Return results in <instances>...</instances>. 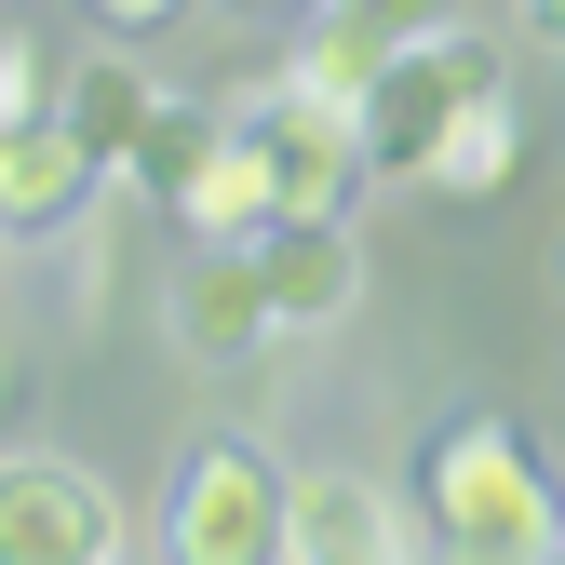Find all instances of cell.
<instances>
[{
	"mask_svg": "<svg viewBox=\"0 0 565 565\" xmlns=\"http://www.w3.org/2000/svg\"><path fill=\"white\" fill-rule=\"evenodd\" d=\"M417 512H431V552H471V565H539L565 539V499L512 417H458L431 445V471H417Z\"/></svg>",
	"mask_w": 565,
	"mask_h": 565,
	"instance_id": "cell-1",
	"label": "cell"
},
{
	"mask_svg": "<svg viewBox=\"0 0 565 565\" xmlns=\"http://www.w3.org/2000/svg\"><path fill=\"white\" fill-rule=\"evenodd\" d=\"M471 95H512V41H484V28H417V41H391V67L364 82V162L377 175H431V149L458 135V108Z\"/></svg>",
	"mask_w": 565,
	"mask_h": 565,
	"instance_id": "cell-2",
	"label": "cell"
},
{
	"mask_svg": "<svg viewBox=\"0 0 565 565\" xmlns=\"http://www.w3.org/2000/svg\"><path fill=\"white\" fill-rule=\"evenodd\" d=\"M282 499H297V471L243 431H216L162 484V552L175 565H282Z\"/></svg>",
	"mask_w": 565,
	"mask_h": 565,
	"instance_id": "cell-3",
	"label": "cell"
},
{
	"mask_svg": "<svg viewBox=\"0 0 565 565\" xmlns=\"http://www.w3.org/2000/svg\"><path fill=\"white\" fill-rule=\"evenodd\" d=\"M108 552H135V525L82 458H0V565H108Z\"/></svg>",
	"mask_w": 565,
	"mask_h": 565,
	"instance_id": "cell-4",
	"label": "cell"
},
{
	"mask_svg": "<svg viewBox=\"0 0 565 565\" xmlns=\"http://www.w3.org/2000/svg\"><path fill=\"white\" fill-rule=\"evenodd\" d=\"M269 337H282L269 256L256 243H189V269H175V350L189 364H256Z\"/></svg>",
	"mask_w": 565,
	"mask_h": 565,
	"instance_id": "cell-5",
	"label": "cell"
},
{
	"mask_svg": "<svg viewBox=\"0 0 565 565\" xmlns=\"http://www.w3.org/2000/svg\"><path fill=\"white\" fill-rule=\"evenodd\" d=\"M404 552H417V512L377 471H297V499H282V565H404Z\"/></svg>",
	"mask_w": 565,
	"mask_h": 565,
	"instance_id": "cell-6",
	"label": "cell"
},
{
	"mask_svg": "<svg viewBox=\"0 0 565 565\" xmlns=\"http://www.w3.org/2000/svg\"><path fill=\"white\" fill-rule=\"evenodd\" d=\"M95 149H82V135H67L54 108H28V121H0V230H14V243H41V230H67V216H82V202H95Z\"/></svg>",
	"mask_w": 565,
	"mask_h": 565,
	"instance_id": "cell-7",
	"label": "cell"
},
{
	"mask_svg": "<svg viewBox=\"0 0 565 565\" xmlns=\"http://www.w3.org/2000/svg\"><path fill=\"white\" fill-rule=\"evenodd\" d=\"M256 256H269L282 337H323V323H350V297H364V243H350V216H282V230H256Z\"/></svg>",
	"mask_w": 565,
	"mask_h": 565,
	"instance_id": "cell-8",
	"label": "cell"
},
{
	"mask_svg": "<svg viewBox=\"0 0 565 565\" xmlns=\"http://www.w3.org/2000/svg\"><path fill=\"white\" fill-rule=\"evenodd\" d=\"M54 121H67V135H82V149L121 175V162H135V135L162 121V82H149L135 54H82V67H54Z\"/></svg>",
	"mask_w": 565,
	"mask_h": 565,
	"instance_id": "cell-9",
	"label": "cell"
},
{
	"mask_svg": "<svg viewBox=\"0 0 565 565\" xmlns=\"http://www.w3.org/2000/svg\"><path fill=\"white\" fill-rule=\"evenodd\" d=\"M189 216V243H256L269 216H282V189H269V149H256V121L230 108V135H216V162H202V189L175 202Z\"/></svg>",
	"mask_w": 565,
	"mask_h": 565,
	"instance_id": "cell-10",
	"label": "cell"
},
{
	"mask_svg": "<svg viewBox=\"0 0 565 565\" xmlns=\"http://www.w3.org/2000/svg\"><path fill=\"white\" fill-rule=\"evenodd\" d=\"M216 135H230V108H202V95H162V121L135 135V162H121V175H135V189H149L162 216H175V202L202 189V162H216Z\"/></svg>",
	"mask_w": 565,
	"mask_h": 565,
	"instance_id": "cell-11",
	"label": "cell"
},
{
	"mask_svg": "<svg viewBox=\"0 0 565 565\" xmlns=\"http://www.w3.org/2000/svg\"><path fill=\"white\" fill-rule=\"evenodd\" d=\"M512 162H525V108H512V95H471V108H458V135L431 149V175H417V189H445V202H484Z\"/></svg>",
	"mask_w": 565,
	"mask_h": 565,
	"instance_id": "cell-12",
	"label": "cell"
},
{
	"mask_svg": "<svg viewBox=\"0 0 565 565\" xmlns=\"http://www.w3.org/2000/svg\"><path fill=\"white\" fill-rule=\"evenodd\" d=\"M28 108H54V67H41V41L0 28V121H28Z\"/></svg>",
	"mask_w": 565,
	"mask_h": 565,
	"instance_id": "cell-13",
	"label": "cell"
},
{
	"mask_svg": "<svg viewBox=\"0 0 565 565\" xmlns=\"http://www.w3.org/2000/svg\"><path fill=\"white\" fill-rule=\"evenodd\" d=\"M364 14H377L391 41H417V28H445V14H458V0H364Z\"/></svg>",
	"mask_w": 565,
	"mask_h": 565,
	"instance_id": "cell-14",
	"label": "cell"
},
{
	"mask_svg": "<svg viewBox=\"0 0 565 565\" xmlns=\"http://www.w3.org/2000/svg\"><path fill=\"white\" fill-rule=\"evenodd\" d=\"M95 14H108V28L135 41V28H162V14H189V0H95Z\"/></svg>",
	"mask_w": 565,
	"mask_h": 565,
	"instance_id": "cell-15",
	"label": "cell"
},
{
	"mask_svg": "<svg viewBox=\"0 0 565 565\" xmlns=\"http://www.w3.org/2000/svg\"><path fill=\"white\" fill-rule=\"evenodd\" d=\"M525 41H552V54H565V0H525Z\"/></svg>",
	"mask_w": 565,
	"mask_h": 565,
	"instance_id": "cell-16",
	"label": "cell"
},
{
	"mask_svg": "<svg viewBox=\"0 0 565 565\" xmlns=\"http://www.w3.org/2000/svg\"><path fill=\"white\" fill-rule=\"evenodd\" d=\"M243 14H310V0H243Z\"/></svg>",
	"mask_w": 565,
	"mask_h": 565,
	"instance_id": "cell-17",
	"label": "cell"
},
{
	"mask_svg": "<svg viewBox=\"0 0 565 565\" xmlns=\"http://www.w3.org/2000/svg\"><path fill=\"white\" fill-rule=\"evenodd\" d=\"M552 565H565V539H552Z\"/></svg>",
	"mask_w": 565,
	"mask_h": 565,
	"instance_id": "cell-18",
	"label": "cell"
},
{
	"mask_svg": "<svg viewBox=\"0 0 565 565\" xmlns=\"http://www.w3.org/2000/svg\"><path fill=\"white\" fill-rule=\"evenodd\" d=\"M0 391H14V377H0Z\"/></svg>",
	"mask_w": 565,
	"mask_h": 565,
	"instance_id": "cell-19",
	"label": "cell"
}]
</instances>
